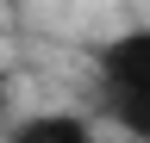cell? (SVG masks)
I'll list each match as a JSON object with an SVG mask.
<instances>
[{"mask_svg": "<svg viewBox=\"0 0 150 143\" xmlns=\"http://www.w3.org/2000/svg\"><path fill=\"white\" fill-rule=\"evenodd\" d=\"M100 93H150V25H131L94 50Z\"/></svg>", "mask_w": 150, "mask_h": 143, "instance_id": "obj_1", "label": "cell"}, {"mask_svg": "<svg viewBox=\"0 0 150 143\" xmlns=\"http://www.w3.org/2000/svg\"><path fill=\"white\" fill-rule=\"evenodd\" d=\"M13 143H94V124L81 112H31L13 131Z\"/></svg>", "mask_w": 150, "mask_h": 143, "instance_id": "obj_2", "label": "cell"}, {"mask_svg": "<svg viewBox=\"0 0 150 143\" xmlns=\"http://www.w3.org/2000/svg\"><path fill=\"white\" fill-rule=\"evenodd\" d=\"M106 112H112V124L125 137L150 143V93H106Z\"/></svg>", "mask_w": 150, "mask_h": 143, "instance_id": "obj_3", "label": "cell"}, {"mask_svg": "<svg viewBox=\"0 0 150 143\" xmlns=\"http://www.w3.org/2000/svg\"><path fill=\"white\" fill-rule=\"evenodd\" d=\"M6 112H13V81H6V68H0V124H6Z\"/></svg>", "mask_w": 150, "mask_h": 143, "instance_id": "obj_4", "label": "cell"}]
</instances>
